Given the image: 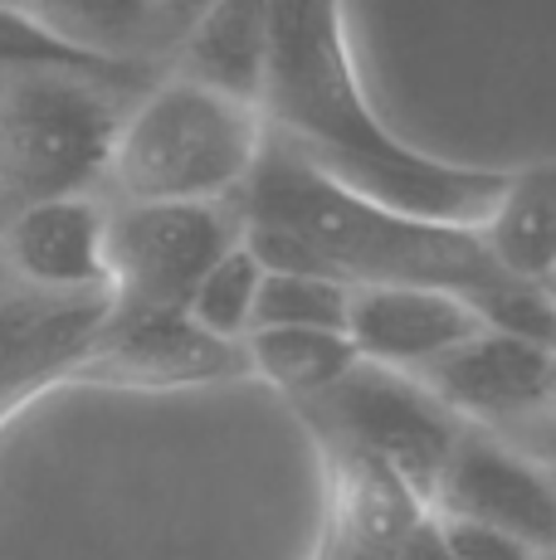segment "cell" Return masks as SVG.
<instances>
[{"label": "cell", "mask_w": 556, "mask_h": 560, "mask_svg": "<svg viewBox=\"0 0 556 560\" xmlns=\"http://www.w3.org/2000/svg\"><path fill=\"white\" fill-rule=\"evenodd\" d=\"M240 214L244 244L264 268L317 273L341 288H435L464 298L494 331L542 347L556 337L552 288L502 273L474 230L386 210L278 137H264V152L240 190Z\"/></svg>", "instance_id": "cell-1"}, {"label": "cell", "mask_w": 556, "mask_h": 560, "mask_svg": "<svg viewBox=\"0 0 556 560\" xmlns=\"http://www.w3.org/2000/svg\"><path fill=\"white\" fill-rule=\"evenodd\" d=\"M259 117L283 147L357 196L415 220L474 230L508 171L430 156L371 107L341 0H269Z\"/></svg>", "instance_id": "cell-2"}, {"label": "cell", "mask_w": 556, "mask_h": 560, "mask_svg": "<svg viewBox=\"0 0 556 560\" xmlns=\"http://www.w3.org/2000/svg\"><path fill=\"white\" fill-rule=\"evenodd\" d=\"M264 137L269 127L254 103L166 69L127 107L103 196L117 205L234 200L264 152Z\"/></svg>", "instance_id": "cell-3"}, {"label": "cell", "mask_w": 556, "mask_h": 560, "mask_svg": "<svg viewBox=\"0 0 556 560\" xmlns=\"http://www.w3.org/2000/svg\"><path fill=\"white\" fill-rule=\"evenodd\" d=\"M132 98L89 73H0V214L103 190Z\"/></svg>", "instance_id": "cell-4"}, {"label": "cell", "mask_w": 556, "mask_h": 560, "mask_svg": "<svg viewBox=\"0 0 556 560\" xmlns=\"http://www.w3.org/2000/svg\"><path fill=\"white\" fill-rule=\"evenodd\" d=\"M298 415L313 434H337L395 468L425 508L435 502V482L464 429L410 371H391L377 361H357L323 395L298 400Z\"/></svg>", "instance_id": "cell-5"}, {"label": "cell", "mask_w": 556, "mask_h": 560, "mask_svg": "<svg viewBox=\"0 0 556 560\" xmlns=\"http://www.w3.org/2000/svg\"><path fill=\"white\" fill-rule=\"evenodd\" d=\"M244 240L240 196L234 200H108V288L123 307H186L196 283Z\"/></svg>", "instance_id": "cell-6"}, {"label": "cell", "mask_w": 556, "mask_h": 560, "mask_svg": "<svg viewBox=\"0 0 556 560\" xmlns=\"http://www.w3.org/2000/svg\"><path fill=\"white\" fill-rule=\"evenodd\" d=\"M240 375H250L244 341L210 337L200 322L186 317V307L113 303L73 381L123 385V390H186V385H220Z\"/></svg>", "instance_id": "cell-7"}, {"label": "cell", "mask_w": 556, "mask_h": 560, "mask_svg": "<svg viewBox=\"0 0 556 560\" xmlns=\"http://www.w3.org/2000/svg\"><path fill=\"white\" fill-rule=\"evenodd\" d=\"M435 516L444 522H474L522 541L528 551L547 556L556 541V502L552 478L542 463L522 458L494 429L464 424L435 482Z\"/></svg>", "instance_id": "cell-8"}, {"label": "cell", "mask_w": 556, "mask_h": 560, "mask_svg": "<svg viewBox=\"0 0 556 560\" xmlns=\"http://www.w3.org/2000/svg\"><path fill=\"white\" fill-rule=\"evenodd\" d=\"M108 312V288L93 293H39L20 283L0 288V424L35 395L73 381Z\"/></svg>", "instance_id": "cell-9"}, {"label": "cell", "mask_w": 556, "mask_h": 560, "mask_svg": "<svg viewBox=\"0 0 556 560\" xmlns=\"http://www.w3.org/2000/svg\"><path fill=\"white\" fill-rule=\"evenodd\" d=\"M410 375L459 424L494 429V424H518V419L547 415L556 361H552V347H542V341L478 327L474 337L440 351V357L425 361Z\"/></svg>", "instance_id": "cell-10"}, {"label": "cell", "mask_w": 556, "mask_h": 560, "mask_svg": "<svg viewBox=\"0 0 556 560\" xmlns=\"http://www.w3.org/2000/svg\"><path fill=\"white\" fill-rule=\"evenodd\" d=\"M108 196H59L15 205L0 214V264L5 278L39 293H93L108 288ZM113 293V288H108Z\"/></svg>", "instance_id": "cell-11"}, {"label": "cell", "mask_w": 556, "mask_h": 560, "mask_svg": "<svg viewBox=\"0 0 556 560\" xmlns=\"http://www.w3.org/2000/svg\"><path fill=\"white\" fill-rule=\"evenodd\" d=\"M478 327L484 322L464 298L435 288H351L341 322L357 361H377L391 371H420Z\"/></svg>", "instance_id": "cell-12"}, {"label": "cell", "mask_w": 556, "mask_h": 560, "mask_svg": "<svg viewBox=\"0 0 556 560\" xmlns=\"http://www.w3.org/2000/svg\"><path fill=\"white\" fill-rule=\"evenodd\" d=\"M264 54H269V0H216L171 45L166 69L259 107Z\"/></svg>", "instance_id": "cell-13"}, {"label": "cell", "mask_w": 556, "mask_h": 560, "mask_svg": "<svg viewBox=\"0 0 556 560\" xmlns=\"http://www.w3.org/2000/svg\"><path fill=\"white\" fill-rule=\"evenodd\" d=\"M317 448L327 454V472H333V516L327 522H337L357 546L386 560L430 508L405 488L401 472L371 458L367 448L337 434H317Z\"/></svg>", "instance_id": "cell-14"}, {"label": "cell", "mask_w": 556, "mask_h": 560, "mask_svg": "<svg viewBox=\"0 0 556 560\" xmlns=\"http://www.w3.org/2000/svg\"><path fill=\"white\" fill-rule=\"evenodd\" d=\"M474 234L502 273L522 278V283L552 288V273H556V171H552V161L512 166L498 200L474 224Z\"/></svg>", "instance_id": "cell-15"}, {"label": "cell", "mask_w": 556, "mask_h": 560, "mask_svg": "<svg viewBox=\"0 0 556 560\" xmlns=\"http://www.w3.org/2000/svg\"><path fill=\"white\" fill-rule=\"evenodd\" d=\"M0 73H89L103 83H123L132 93H147L166 73V63L152 59H113V54L83 49L63 39L55 25L35 15L30 5L0 0Z\"/></svg>", "instance_id": "cell-16"}, {"label": "cell", "mask_w": 556, "mask_h": 560, "mask_svg": "<svg viewBox=\"0 0 556 560\" xmlns=\"http://www.w3.org/2000/svg\"><path fill=\"white\" fill-rule=\"evenodd\" d=\"M244 361L250 375H264L288 400H313L333 381L357 365L347 331H317V327H250L244 331Z\"/></svg>", "instance_id": "cell-17"}, {"label": "cell", "mask_w": 556, "mask_h": 560, "mask_svg": "<svg viewBox=\"0 0 556 560\" xmlns=\"http://www.w3.org/2000/svg\"><path fill=\"white\" fill-rule=\"evenodd\" d=\"M25 5L83 49L166 63L157 35V0H25Z\"/></svg>", "instance_id": "cell-18"}, {"label": "cell", "mask_w": 556, "mask_h": 560, "mask_svg": "<svg viewBox=\"0 0 556 560\" xmlns=\"http://www.w3.org/2000/svg\"><path fill=\"white\" fill-rule=\"evenodd\" d=\"M347 293L351 288L317 273H293V268H264L259 293H254V322L250 327H317L341 331L347 322Z\"/></svg>", "instance_id": "cell-19"}, {"label": "cell", "mask_w": 556, "mask_h": 560, "mask_svg": "<svg viewBox=\"0 0 556 560\" xmlns=\"http://www.w3.org/2000/svg\"><path fill=\"white\" fill-rule=\"evenodd\" d=\"M259 278H264V264L250 254V244L240 240L206 278H200L196 293L186 298V317L200 322L210 337L244 341V331H250V322H254V293H259Z\"/></svg>", "instance_id": "cell-20"}, {"label": "cell", "mask_w": 556, "mask_h": 560, "mask_svg": "<svg viewBox=\"0 0 556 560\" xmlns=\"http://www.w3.org/2000/svg\"><path fill=\"white\" fill-rule=\"evenodd\" d=\"M444 546H449V560H537V551H528L522 541L502 532H488V526H474V522H444Z\"/></svg>", "instance_id": "cell-21"}, {"label": "cell", "mask_w": 556, "mask_h": 560, "mask_svg": "<svg viewBox=\"0 0 556 560\" xmlns=\"http://www.w3.org/2000/svg\"><path fill=\"white\" fill-rule=\"evenodd\" d=\"M386 560H449V546H444V526L435 512H425L420 522L405 532V541L395 546Z\"/></svg>", "instance_id": "cell-22"}, {"label": "cell", "mask_w": 556, "mask_h": 560, "mask_svg": "<svg viewBox=\"0 0 556 560\" xmlns=\"http://www.w3.org/2000/svg\"><path fill=\"white\" fill-rule=\"evenodd\" d=\"M216 5V0H157V35H162V54H171L181 35H186L190 25H196L206 10Z\"/></svg>", "instance_id": "cell-23"}, {"label": "cell", "mask_w": 556, "mask_h": 560, "mask_svg": "<svg viewBox=\"0 0 556 560\" xmlns=\"http://www.w3.org/2000/svg\"><path fill=\"white\" fill-rule=\"evenodd\" d=\"M341 556H347V532H341L337 522H327V536H323V546H317L313 560H341Z\"/></svg>", "instance_id": "cell-24"}, {"label": "cell", "mask_w": 556, "mask_h": 560, "mask_svg": "<svg viewBox=\"0 0 556 560\" xmlns=\"http://www.w3.org/2000/svg\"><path fill=\"white\" fill-rule=\"evenodd\" d=\"M341 560H381V556H371L367 546H357V541H351V536H347V556H341Z\"/></svg>", "instance_id": "cell-25"}, {"label": "cell", "mask_w": 556, "mask_h": 560, "mask_svg": "<svg viewBox=\"0 0 556 560\" xmlns=\"http://www.w3.org/2000/svg\"><path fill=\"white\" fill-rule=\"evenodd\" d=\"M10 283V278H5V264H0V288H5Z\"/></svg>", "instance_id": "cell-26"}, {"label": "cell", "mask_w": 556, "mask_h": 560, "mask_svg": "<svg viewBox=\"0 0 556 560\" xmlns=\"http://www.w3.org/2000/svg\"><path fill=\"white\" fill-rule=\"evenodd\" d=\"M10 5H25V0H10Z\"/></svg>", "instance_id": "cell-27"}]
</instances>
